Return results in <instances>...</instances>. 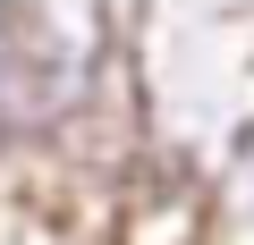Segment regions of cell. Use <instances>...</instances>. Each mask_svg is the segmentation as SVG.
Masks as SVG:
<instances>
[{
	"label": "cell",
	"mask_w": 254,
	"mask_h": 245,
	"mask_svg": "<svg viewBox=\"0 0 254 245\" xmlns=\"http://www.w3.org/2000/svg\"><path fill=\"white\" fill-rule=\"evenodd\" d=\"M102 0H0V144H34L93 101Z\"/></svg>",
	"instance_id": "obj_1"
}]
</instances>
